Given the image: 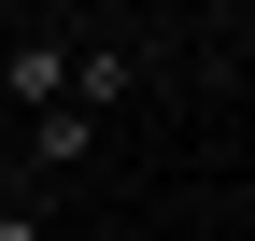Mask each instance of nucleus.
<instances>
[{
	"mask_svg": "<svg viewBox=\"0 0 255 241\" xmlns=\"http://www.w3.org/2000/svg\"><path fill=\"white\" fill-rule=\"evenodd\" d=\"M0 85H14V114H57V100H71V43H14Z\"/></svg>",
	"mask_w": 255,
	"mask_h": 241,
	"instance_id": "1",
	"label": "nucleus"
},
{
	"mask_svg": "<svg viewBox=\"0 0 255 241\" xmlns=\"http://www.w3.org/2000/svg\"><path fill=\"white\" fill-rule=\"evenodd\" d=\"M128 85H142V57H128V43H85V57H71V114H85V128H100Z\"/></svg>",
	"mask_w": 255,
	"mask_h": 241,
	"instance_id": "2",
	"label": "nucleus"
},
{
	"mask_svg": "<svg viewBox=\"0 0 255 241\" xmlns=\"http://www.w3.org/2000/svg\"><path fill=\"white\" fill-rule=\"evenodd\" d=\"M85 156H100V128H85L71 100H57V114H28V170H85Z\"/></svg>",
	"mask_w": 255,
	"mask_h": 241,
	"instance_id": "3",
	"label": "nucleus"
},
{
	"mask_svg": "<svg viewBox=\"0 0 255 241\" xmlns=\"http://www.w3.org/2000/svg\"><path fill=\"white\" fill-rule=\"evenodd\" d=\"M0 241H43V199H0Z\"/></svg>",
	"mask_w": 255,
	"mask_h": 241,
	"instance_id": "4",
	"label": "nucleus"
}]
</instances>
